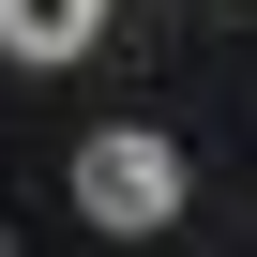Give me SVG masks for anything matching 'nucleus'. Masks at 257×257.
Instances as JSON below:
<instances>
[{
    "label": "nucleus",
    "instance_id": "obj_1",
    "mask_svg": "<svg viewBox=\"0 0 257 257\" xmlns=\"http://www.w3.org/2000/svg\"><path fill=\"white\" fill-rule=\"evenodd\" d=\"M182 197H197V167H182V137H152V121H106V137L76 152V212H91L106 242L182 227Z\"/></svg>",
    "mask_w": 257,
    "mask_h": 257
},
{
    "label": "nucleus",
    "instance_id": "obj_2",
    "mask_svg": "<svg viewBox=\"0 0 257 257\" xmlns=\"http://www.w3.org/2000/svg\"><path fill=\"white\" fill-rule=\"evenodd\" d=\"M106 31V0H0V46H16V61H76Z\"/></svg>",
    "mask_w": 257,
    "mask_h": 257
}]
</instances>
